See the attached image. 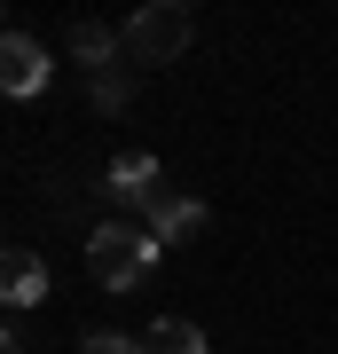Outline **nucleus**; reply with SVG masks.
<instances>
[{
    "label": "nucleus",
    "instance_id": "1",
    "mask_svg": "<svg viewBox=\"0 0 338 354\" xmlns=\"http://www.w3.org/2000/svg\"><path fill=\"white\" fill-rule=\"evenodd\" d=\"M150 268H158V236L150 228H95L87 236V276L102 291H134V283H150Z\"/></svg>",
    "mask_w": 338,
    "mask_h": 354
},
{
    "label": "nucleus",
    "instance_id": "2",
    "mask_svg": "<svg viewBox=\"0 0 338 354\" xmlns=\"http://www.w3.org/2000/svg\"><path fill=\"white\" fill-rule=\"evenodd\" d=\"M126 48H134L142 64H173V55L189 48V8L181 0H150V8L126 24Z\"/></svg>",
    "mask_w": 338,
    "mask_h": 354
},
{
    "label": "nucleus",
    "instance_id": "3",
    "mask_svg": "<svg viewBox=\"0 0 338 354\" xmlns=\"http://www.w3.org/2000/svg\"><path fill=\"white\" fill-rule=\"evenodd\" d=\"M0 87H8L16 102L48 87V48H39L32 32H8V39H0Z\"/></svg>",
    "mask_w": 338,
    "mask_h": 354
},
{
    "label": "nucleus",
    "instance_id": "4",
    "mask_svg": "<svg viewBox=\"0 0 338 354\" xmlns=\"http://www.w3.org/2000/svg\"><path fill=\"white\" fill-rule=\"evenodd\" d=\"M111 197H118V205H158V197H165L158 158H150V150H118V158H111Z\"/></svg>",
    "mask_w": 338,
    "mask_h": 354
},
{
    "label": "nucleus",
    "instance_id": "5",
    "mask_svg": "<svg viewBox=\"0 0 338 354\" xmlns=\"http://www.w3.org/2000/svg\"><path fill=\"white\" fill-rule=\"evenodd\" d=\"M0 299H8L16 315H24V307H39V299H48V260L16 244V252L0 260Z\"/></svg>",
    "mask_w": 338,
    "mask_h": 354
},
{
    "label": "nucleus",
    "instance_id": "6",
    "mask_svg": "<svg viewBox=\"0 0 338 354\" xmlns=\"http://www.w3.org/2000/svg\"><path fill=\"white\" fill-rule=\"evenodd\" d=\"M197 228H205V205H197V197L165 189V197L150 205V236H158V244H181V236H197Z\"/></svg>",
    "mask_w": 338,
    "mask_h": 354
},
{
    "label": "nucleus",
    "instance_id": "7",
    "mask_svg": "<svg viewBox=\"0 0 338 354\" xmlns=\"http://www.w3.org/2000/svg\"><path fill=\"white\" fill-rule=\"evenodd\" d=\"M142 354H205V330L181 323V315H158L150 330H142Z\"/></svg>",
    "mask_w": 338,
    "mask_h": 354
},
{
    "label": "nucleus",
    "instance_id": "8",
    "mask_svg": "<svg viewBox=\"0 0 338 354\" xmlns=\"http://www.w3.org/2000/svg\"><path fill=\"white\" fill-rule=\"evenodd\" d=\"M111 48H118V39L102 32V24H71V55H79V64H95V71H111Z\"/></svg>",
    "mask_w": 338,
    "mask_h": 354
},
{
    "label": "nucleus",
    "instance_id": "9",
    "mask_svg": "<svg viewBox=\"0 0 338 354\" xmlns=\"http://www.w3.org/2000/svg\"><path fill=\"white\" fill-rule=\"evenodd\" d=\"M87 95H95V111H118V102H126V79H118V71H95Z\"/></svg>",
    "mask_w": 338,
    "mask_h": 354
},
{
    "label": "nucleus",
    "instance_id": "10",
    "mask_svg": "<svg viewBox=\"0 0 338 354\" xmlns=\"http://www.w3.org/2000/svg\"><path fill=\"white\" fill-rule=\"evenodd\" d=\"M79 354H142V339H118V330H87Z\"/></svg>",
    "mask_w": 338,
    "mask_h": 354
}]
</instances>
